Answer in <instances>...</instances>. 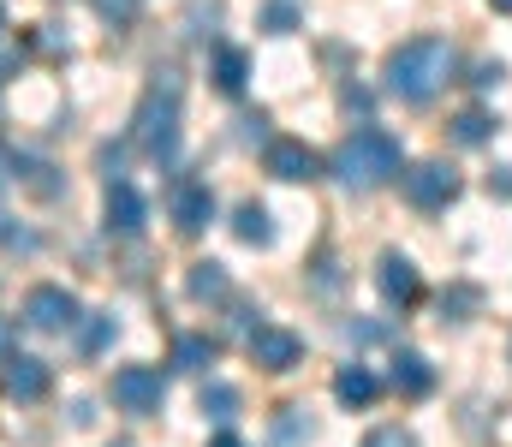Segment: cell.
Returning a JSON list of instances; mask_svg holds the SVG:
<instances>
[{
    "label": "cell",
    "instance_id": "cell-29",
    "mask_svg": "<svg viewBox=\"0 0 512 447\" xmlns=\"http://www.w3.org/2000/svg\"><path fill=\"white\" fill-rule=\"evenodd\" d=\"M489 191H501V197H512V167H495V173H489Z\"/></svg>",
    "mask_w": 512,
    "mask_h": 447
},
{
    "label": "cell",
    "instance_id": "cell-6",
    "mask_svg": "<svg viewBox=\"0 0 512 447\" xmlns=\"http://www.w3.org/2000/svg\"><path fill=\"white\" fill-rule=\"evenodd\" d=\"M161 400H167L161 370H149V364H126V370H114V406H120V412L149 418V412H161Z\"/></svg>",
    "mask_w": 512,
    "mask_h": 447
},
{
    "label": "cell",
    "instance_id": "cell-10",
    "mask_svg": "<svg viewBox=\"0 0 512 447\" xmlns=\"http://www.w3.org/2000/svg\"><path fill=\"white\" fill-rule=\"evenodd\" d=\"M48 382H54V370H48L42 358H30V352H12V358L0 364V388H6L12 400H42Z\"/></svg>",
    "mask_w": 512,
    "mask_h": 447
},
{
    "label": "cell",
    "instance_id": "cell-19",
    "mask_svg": "<svg viewBox=\"0 0 512 447\" xmlns=\"http://www.w3.org/2000/svg\"><path fill=\"white\" fill-rule=\"evenodd\" d=\"M233 233H239L245 245H274V215H268L262 203H239V215H233Z\"/></svg>",
    "mask_w": 512,
    "mask_h": 447
},
{
    "label": "cell",
    "instance_id": "cell-20",
    "mask_svg": "<svg viewBox=\"0 0 512 447\" xmlns=\"http://www.w3.org/2000/svg\"><path fill=\"white\" fill-rule=\"evenodd\" d=\"M447 138H453V144H465V149H477V144H489V138H495V120H489L483 108H465V114L447 126Z\"/></svg>",
    "mask_w": 512,
    "mask_h": 447
},
{
    "label": "cell",
    "instance_id": "cell-21",
    "mask_svg": "<svg viewBox=\"0 0 512 447\" xmlns=\"http://www.w3.org/2000/svg\"><path fill=\"white\" fill-rule=\"evenodd\" d=\"M114 340H120V322H114V316H90V322L78 328V352H84V358H102Z\"/></svg>",
    "mask_w": 512,
    "mask_h": 447
},
{
    "label": "cell",
    "instance_id": "cell-24",
    "mask_svg": "<svg viewBox=\"0 0 512 447\" xmlns=\"http://www.w3.org/2000/svg\"><path fill=\"white\" fill-rule=\"evenodd\" d=\"M0 245L6 251H36V233L30 227H12V215H0Z\"/></svg>",
    "mask_w": 512,
    "mask_h": 447
},
{
    "label": "cell",
    "instance_id": "cell-28",
    "mask_svg": "<svg viewBox=\"0 0 512 447\" xmlns=\"http://www.w3.org/2000/svg\"><path fill=\"white\" fill-rule=\"evenodd\" d=\"M18 167H24V161H18V155H12V149L0 144V185H6V179H18Z\"/></svg>",
    "mask_w": 512,
    "mask_h": 447
},
{
    "label": "cell",
    "instance_id": "cell-30",
    "mask_svg": "<svg viewBox=\"0 0 512 447\" xmlns=\"http://www.w3.org/2000/svg\"><path fill=\"white\" fill-rule=\"evenodd\" d=\"M6 358H12V328L0 322V364H6Z\"/></svg>",
    "mask_w": 512,
    "mask_h": 447
},
{
    "label": "cell",
    "instance_id": "cell-25",
    "mask_svg": "<svg viewBox=\"0 0 512 447\" xmlns=\"http://www.w3.org/2000/svg\"><path fill=\"white\" fill-rule=\"evenodd\" d=\"M364 447H417V436H411V430H399V424H382V430H370V436H364Z\"/></svg>",
    "mask_w": 512,
    "mask_h": 447
},
{
    "label": "cell",
    "instance_id": "cell-15",
    "mask_svg": "<svg viewBox=\"0 0 512 447\" xmlns=\"http://www.w3.org/2000/svg\"><path fill=\"white\" fill-rule=\"evenodd\" d=\"M215 358H221V340H215V334H179V340H173V370H191V376H197V370H209Z\"/></svg>",
    "mask_w": 512,
    "mask_h": 447
},
{
    "label": "cell",
    "instance_id": "cell-17",
    "mask_svg": "<svg viewBox=\"0 0 512 447\" xmlns=\"http://www.w3.org/2000/svg\"><path fill=\"white\" fill-rule=\"evenodd\" d=\"M185 293L197 298V304H209V298H227L233 293V281H227V263H191V275H185Z\"/></svg>",
    "mask_w": 512,
    "mask_h": 447
},
{
    "label": "cell",
    "instance_id": "cell-4",
    "mask_svg": "<svg viewBox=\"0 0 512 447\" xmlns=\"http://www.w3.org/2000/svg\"><path fill=\"white\" fill-rule=\"evenodd\" d=\"M399 191H405L411 209L435 215V209H447L459 197V173L447 161H411V167H399Z\"/></svg>",
    "mask_w": 512,
    "mask_h": 447
},
{
    "label": "cell",
    "instance_id": "cell-9",
    "mask_svg": "<svg viewBox=\"0 0 512 447\" xmlns=\"http://www.w3.org/2000/svg\"><path fill=\"white\" fill-rule=\"evenodd\" d=\"M251 358H256V370L286 376V370L304 364V340H298L292 328H280V322H262V328L251 334Z\"/></svg>",
    "mask_w": 512,
    "mask_h": 447
},
{
    "label": "cell",
    "instance_id": "cell-1",
    "mask_svg": "<svg viewBox=\"0 0 512 447\" xmlns=\"http://www.w3.org/2000/svg\"><path fill=\"white\" fill-rule=\"evenodd\" d=\"M453 72H459V54H453L447 36H411V42H399L387 54L382 78H387V96H399L405 108H423L453 84Z\"/></svg>",
    "mask_w": 512,
    "mask_h": 447
},
{
    "label": "cell",
    "instance_id": "cell-14",
    "mask_svg": "<svg viewBox=\"0 0 512 447\" xmlns=\"http://www.w3.org/2000/svg\"><path fill=\"white\" fill-rule=\"evenodd\" d=\"M209 78H215V90H221V96H239V90H245V78H251V54H245V48H215Z\"/></svg>",
    "mask_w": 512,
    "mask_h": 447
},
{
    "label": "cell",
    "instance_id": "cell-8",
    "mask_svg": "<svg viewBox=\"0 0 512 447\" xmlns=\"http://www.w3.org/2000/svg\"><path fill=\"white\" fill-rule=\"evenodd\" d=\"M262 167H268L274 179H286V185H310V179H322V155L304 144V138H268Z\"/></svg>",
    "mask_w": 512,
    "mask_h": 447
},
{
    "label": "cell",
    "instance_id": "cell-5",
    "mask_svg": "<svg viewBox=\"0 0 512 447\" xmlns=\"http://www.w3.org/2000/svg\"><path fill=\"white\" fill-rule=\"evenodd\" d=\"M24 322H30L36 334H66V328L84 322V304L66 293V287H30V293H24Z\"/></svg>",
    "mask_w": 512,
    "mask_h": 447
},
{
    "label": "cell",
    "instance_id": "cell-26",
    "mask_svg": "<svg viewBox=\"0 0 512 447\" xmlns=\"http://www.w3.org/2000/svg\"><path fill=\"white\" fill-rule=\"evenodd\" d=\"M96 12H102V18H114V24H131L137 0H96Z\"/></svg>",
    "mask_w": 512,
    "mask_h": 447
},
{
    "label": "cell",
    "instance_id": "cell-12",
    "mask_svg": "<svg viewBox=\"0 0 512 447\" xmlns=\"http://www.w3.org/2000/svg\"><path fill=\"white\" fill-rule=\"evenodd\" d=\"M376 287H382V298H387V304H399V310L423 298L417 263H411V257H399V251H387V257H382V269H376Z\"/></svg>",
    "mask_w": 512,
    "mask_h": 447
},
{
    "label": "cell",
    "instance_id": "cell-2",
    "mask_svg": "<svg viewBox=\"0 0 512 447\" xmlns=\"http://www.w3.org/2000/svg\"><path fill=\"white\" fill-rule=\"evenodd\" d=\"M399 167H405L399 138L382 132V126H358L346 144L334 149V179H340L346 191H376L387 179H399Z\"/></svg>",
    "mask_w": 512,
    "mask_h": 447
},
{
    "label": "cell",
    "instance_id": "cell-13",
    "mask_svg": "<svg viewBox=\"0 0 512 447\" xmlns=\"http://www.w3.org/2000/svg\"><path fill=\"white\" fill-rule=\"evenodd\" d=\"M387 382H393V394H405V400H423V394H435V364H429L423 352H393V370H387Z\"/></svg>",
    "mask_w": 512,
    "mask_h": 447
},
{
    "label": "cell",
    "instance_id": "cell-23",
    "mask_svg": "<svg viewBox=\"0 0 512 447\" xmlns=\"http://www.w3.org/2000/svg\"><path fill=\"white\" fill-rule=\"evenodd\" d=\"M477 310V287H447L441 293V316H453V322H465Z\"/></svg>",
    "mask_w": 512,
    "mask_h": 447
},
{
    "label": "cell",
    "instance_id": "cell-16",
    "mask_svg": "<svg viewBox=\"0 0 512 447\" xmlns=\"http://www.w3.org/2000/svg\"><path fill=\"white\" fill-rule=\"evenodd\" d=\"M376 388H382V382H376L370 364H346V370L334 376V400H340V406H370Z\"/></svg>",
    "mask_w": 512,
    "mask_h": 447
},
{
    "label": "cell",
    "instance_id": "cell-7",
    "mask_svg": "<svg viewBox=\"0 0 512 447\" xmlns=\"http://www.w3.org/2000/svg\"><path fill=\"white\" fill-rule=\"evenodd\" d=\"M167 221H173L185 239H197V233L215 221V191H209L203 179H173V191H167Z\"/></svg>",
    "mask_w": 512,
    "mask_h": 447
},
{
    "label": "cell",
    "instance_id": "cell-3",
    "mask_svg": "<svg viewBox=\"0 0 512 447\" xmlns=\"http://www.w3.org/2000/svg\"><path fill=\"white\" fill-rule=\"evenodd\" d=\"M131 144L143 149L149 161H173V149H179V78L173 72L161 84H149V96L137 102Z\"/></svg>",
    "mask_w": 512,
    "mask_h": 447
},
{
    "label": "cell",
    "instance_id": "cell-27",
    "mask_svg": "<svg viewBox=\"0 0 512 447\" xmlns=\"http://www.w3.org/2000/svg\"><path fill=\"white\" fill-rule=\"evenodd\" d=\"M501 78H507V72H501V60H483V66H477V78H471V84H477V90H489V84H501Z\"/></svg>",
    "mask_w": 512,
    "mask_h": 447
},
{
    "label": "cell",
    "instance_id": "cell-33",
    "mask_svg": "<svg viewBox=\"0 0 512 447\" xmlns=\"http://www.w3.org/2000/svg\"><path fill=\"white\" fill-rule=\"evenodd\" d=\"M0 24H6V12H0Z\"/></svg>",
    "mask_w": 512,
    "mask_h": 447
},
{
    "label": "cell",
    "instance_id": "cell-18",
    "mask_svg": "<svg viewBox=\"0 0 512 447\" xmlns=\"http://www.w3.org/2000/svg\"><path fill=\"white\" fill-rule=\"evenodd\" d=\"M197 406H203V418H215V424H233V418H239V406H245V394H239L233 382H203Z\"/></svg>",
    "mask_w": 512,
    "mask_h": 447
},
{
    "label": "cell",
    "instance_id": "cell-32",
    "mask_svg": "<svg viewBox=\"0 0 512 447\" xmlns=\"http://www.w3.org/2000/svg\"><path fill=\"white\" fill-rule=\"evenodd\" d=\"M495 12H512V0H495Z\"/></svg>",
    "mask_w": 512,
    "mask_h": 447
},
{
    "label": "cell",
    "instance_id": "cell-22",
    "mask_svg": "<svg viewBox=\"0 0 512 447\" xmlns=\"http://www.w3.org/2000/svg\"><path fill=\"white\" fill-rule=\"evenodd\" d=\"M298 24H304V6H298V0H262V30L286 36V30H298Z\"/></svg>",
    "mask_w": 512,
    "mask_h": 447
},
{
    "label": "cell",
    "instance_id": "cell-31",
    "mask_svg": "<svg viewBox=\"0 0 512 447\" xmlns=\"http://www.w3.org/2000/svg\"><path fill=\"white\" fill-rule=\"evenodd\" d=\"M209 447H245V442H239L233 430H221V436H215V442H209Z\"/></svg>",
    "mask_w": 512,
    "mask_h": 447
},
{
    "label": "cell",
    "instance_id": "cell-11",
    "mask_svg": "<svg viewBox=\"0 0 512 447\" xmlns=\"http://www.w3.org/2000/svg\"><path fill=\"white\" fill-rule=\"evenodd\" d=\"M143 221H149V203H143V191L131 185V179H108V233H143Z\"/></svg>",
    "mask_w": 512,
    "mask_h": 447
}]
</instances>
